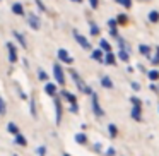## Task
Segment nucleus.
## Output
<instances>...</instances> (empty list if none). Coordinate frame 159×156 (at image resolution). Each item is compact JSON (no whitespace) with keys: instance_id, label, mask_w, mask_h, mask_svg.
Instances as JSON below:
<instances>
[{"instance_id":"obj_3","label":"nucleus","mask_w":159,"mask_h":156,"mask_svg":"<svg viewBox=\"0 0 159 156\" xmlns=\"http://www.w3.org/2000/svg\"><path fill=\"white\" fill-rule=\"evenodd\" d=\"M74 38H75V41L79 43L80 46H82L84 50H91V43H89V40L86 38V36H82L77 29H74Z\"/></svg>"},{"instance_id":"obj_4","label":"nucleus","mask_w":159,"mask_h":156,"mask_svg":"<svg viewBox=\"0 0 159 156\" xmlns=\"http://www.w3.org/2000/svg\"><path fill=\"white\" fill-rule=\"evenodd\" d=\"M60 94H62V98H65L67 101H70V105H72V111H77V98H75V94L69 93L67 89H62Z\"/></svg>"},{"instance_id":"obj_12","label":"nucleus","mask_w":159,"mask_h":156,"mask_svg":"<svg viewBox=\"0 0 159 156\" xmlns=\"http://www.w3.org/2000/svg\"><path fill=\"white\" fill-rule=\"evenodd\" d=\"M132 118H134V120H142V106L132 108Z\"/></svg>"},{"instance_id":"obj_2","label":"nucleus","mask_w":159,"mask_h":156,"mask_svg":"<svg viewBox=\"0 0 159 156\" xmlns=\"http://www.w3.org/2000/svg\"><path fill=\"white\" fill-rule=\"evenodd\" d=\"M53 76H55V81L60 84V86H63V84H65V74H63L60 64H53Z\"/></svg>"},{"instance_id":"obj_33","label":"nucleus","mask_w":159,"mask_h":156,"mask_svg":"<svg viewBox=\"0 0 159 156\" xmlns=\"http://www.w3.org/2000/svg\"><path fill=\"white\" fill-rule=\"evenodd\" d=\"M31 115L36 117V103H34V98H31Z\"/></svg>"},{"instance_id":"obj_36","label":"nucleus","mask_w":159,"mask_h":156,"mask_svg":"<svg viewBox=\"0 0 159 156\" xmlns=\"http://www.w3.org/2000/svg\"><path fill=\"white\" fill-rule=\"evenodd\" d=\"M98 4H99V0H89L91 9H98Z\"/></svg>"},{"instance_id":"obj_20","label":"nucleus","mask_w":159,"mask_h":156,"mask_svg":"<svg viewBox=\"0 0 159 156\" xmlns=\"http://www.w3.org/2000/svg\"><path fill=\"white\" fill-rule=\"evenodd\" d=\"M99 46H101V50H103V52H106V53L111 52V45L106 41V40H101V41H99Z\"/></svg>"},{"instance_id":"obj_42","label":"nucleus","mask_w":159,"mask_h":156,"mask_svg":"<svg viewBox=\"0 0 159 156\" xmlns=\"http://www.w3.org/2000/svg\"><path fill=\"white\" fill-rule=\"evenodd\" d=\"M14 156H16V154H14Z\"/></svg>"},{"instance_id":"obj_28","label":"nucleus","mask_w":159,"mask_h":156,"mask_svg":"<svg viewBox=\"0 0 159 156\" xmlns=\"http://www.w3.org/2000/svg\"><path fill=\"white\" fill-rule=\"evenodd\" d=\"M38 79H39V81H48V74H46L45 70L39 69V70H38Z\"/></svg>"},{"instance_id":"obj_22","label":"nucleus","mask_w":159,"mask_h":156,"mask_svg":"<svg viewBox=\"0 0 159 156\" xmlns=\"http://www.w3.org/2000/svg\"><path fill=\"white\" fill-rule=\"evenodd\" d=\"M139 52H140L142 55H145V57H151V48H149L147 45H140L139 46Z\"/></svg>"},{"instance_id":"obj_11","label":"nucleus","mask_w":159,"mask_h":156,"mask_svg":"<svg viewBox=\"0 0 159 156\" xmlns=\"http://www.w3.org/2000/svg\"><path fill=\"white\" fill-rule=\"evenodd\" d=\"M103 62L108 64V65H116V57L113 55V52H110V53H106V57L103 59Z\"/></svg>"},{"instance_id":"obj_26","label":"nucleus","mask_w":159,"mask_h":156,"mask_svg":"<svg viewBox=\"0 0 159 156\" xmlns=\"http://www.w3.org/2000/svg\"><path fill=\"white\" fill-rule=\"evenodd\" d=\"M147 76H149V79H151V81H157L159 79V70H149Z\"/></svg>"},{"instance_id":"obj_34","label":"nucleus","mask_w":159,"mask_h":156,"mask_svg":"<svg viewBox=\"0 0 159 156\" xmlns=\"http://www.w3.org/2000/svg\"><path fill=\"white\" fill-rule=\"evenodd\" d=\"M108 28H110V29H116V21H115V19H110V21H108Z\"/></svg>"},{"instance_id":"obj_27","label":"nucleus","mask_w":159,"mask_h":156,"mask_svg":"<svg viewBox=\"0 0 159 156\" xmlns=\"http://www.w3.org/2000/svg\"><path fill=\"white\" fill-rule=\"evenodd\" d=\"M115 21H116V24H127V16H125V14H120L116 19H115Z\"/></svg>"},{"instance_id":"obj_18","label":"nucleus","mask_w":159,"mask_h":156,"mask_svg":"<svg viewBox=\"0 0 159 156\" xmlns=\"http://www.w3.org/2000/svg\"><path fill=\"white\" fill-rule=\"evenodd\" d=\"M14 141H16V144H19V146H28V141H26V137L22 134L14 135Z\"/></svg>"},{"instance_id":"obj_24","label":"nucleus","mask_w":159,"mask_h":156,"mask_svg":"<svg viewBox=\"0 0 159 156\" xmlns=\"http://www.w3.org/2000/svg\"><path fill=\"white\" fill-rule=\"evenodd\" d=\"M151 64H152V65H159V46L156 48L154 57H151Z\"/></svg>"},{"instance_id":"obj_25","label":"nucleus","mask_w":159,"mask_h":156,"mask_svg":"<svg viewBox=\"0 0 159 156\" xmlns=\"http://www.w3.org/2000/svg\"><path fill=\"white\" fill-rule=\"evenodd\" d=\"M118 57H120L123 62H128V59H130V55H128L127 50H120V52H118Z\"/></svg>"},{"instance_id":"obj_37","label":"nucleus","mask_w":159,"mask_h":156,"mask_svg":"<svg viewBox=\"0 0 159 156\" xmlns=\"http://www.w3.org/2000/svg\"><path fill=\"white\" fill-rule=\"evenodd\" d=\"M106 156H115V149L113 148H108L106 149Z\"/></svg>"},{"instance_id":"obj_38","label":"nucleus","mask_w":159,"mask_h":156,"mask_svg":"<svg viewBox=\"0 0 159 156\" xmlns=\"http://www.w3.org/2000/svg\"><path fill=\"white\" fill-rule=\"evenodd\" d=\"M34 2H36V5H38V7L41 9V11H45V5L41 4V0H34Z\"/></svg>"},{"instance_id":"obj_19","label":"nucleus","mask_w":159,"mask_h":156,"mask_svg":"<svg viewBox=\"0 0 159 156\" xmlns=\"http://www.w3.org/2000/svg\"><path fill=\"white\" fill-rule=\"evenodd\" d=\"M75 142H77V144H86V142H87V135L84 134V132H79V134L75 135Z\"/></svg>"},{"instance_id":"obj_35","label":"nucleus","mask_w":159,"mask_h":156,"mask_svg":"<svg viewBox=\"0 0 159 156\" xmlns=\"http://www.w3.org/2000/svg\"><path fill=\"white\" fill-rule=\"evenodd\" d=\"M46 154V148L45 146H39L38 148V156H45Z\"/></svg>"},{"instance_id":"obj_31","label":"nucleus","mask_w":159,"mask_h":156,"mask_svg":"<svg viewBox=\"0 0 159 156\" xmlns=\"http://www.w3.org/2000/svg\"><path fill=\"white\" fill-rule=\"evenodd\" d=\"M5 113H7V106H5L4 100L0 98V115H5Z\"/></svg>"},{"instance_id":"obj_30","label":"nucleus","mask_w":159,"mask_h":156,"mask_svg":"<svg viewBox=\"0 0 159 156\" xmlns=\"http://www.w3.org/2000/svg\"><path fill=\"white\" fill-rule=\"evenodd\" d=\"M91 35H93V36H98V35H99V28H98L94 22H91Z\"/></svg>"},{"instance_id":"obj_40","label":"nucleus","mask_w":159,"mask_h":156,"mask_svg":"<svg viewBox=\"0 0 159 156\" xmlns=\"http://www.w3.org/2000/svg\"><path fill=\"white\" fill-rule=\"evenodd\" d=\"M74 2H77V4H82V0H74Z\"/></svg>"},{"instance_id":"obj_7","label":"nucleus","mask_w":159,"mask_h":156,"mask_svg":"<svg viewBox=\"0 0 159 156\" xmlns=\"http://www.w3.org/2000/svg\"><path fill=\"white\" fill-rule=\"evenodd\" d=\"M7 50H9V60H11V64H16L17 62V48L9 41L7 43Z\"/></svg>"},{"instance_id":"obj_9","label":"nucleus","mask_w":159,"mask_h":156,"mask_svg":"<svg viewBox=\"0 0 159 156\" xmlns=\"http://www.w3.org/2000/svg\"><path fill=\"white\" fill-rule=\"evenodd\" d=\"M45 93L48 94V96L55 98V96H57V93H58V89H57L55 83H46V86H45Z\"/></svg>"},{"instance_id":"obj_8","label":"nucleus","mask_w":159,"mask_h":156,"mask_svg":"<svg viewBox=\"0 0 159 156\" xmlns=\"http://www.w3.org/2000/svg\"><path fill=\"white\" fill-rule=\"evenodd\" d=\"M58 60H60V62H63V64H72L74 62V59L67 53V50H63V48L58 50Z\"/></svg>"},{"instance_id":"obj_10","label":"nucleus","mask_w":159,"mask_h":156,"mask_svg":"<svg viewBox=\"0 0 159 156\" xmlns=\"http://www.w3.org/2000/svg\"><path fill=\"white\" fill-rule=\"evenodd\" d=\"M28 24L31 26L33 29H36V31H38V29H39V26H41V24H39V19L36 17L34 14H28Z\"/></svg>"},{"instance_id":"obj_21","label":"nucleus","mask_w":159,"mask_h":156,"mask_svg":"<svg viewBox=\"0 0 159 156\" xmlns=\"http://www.w3.org/2000/svg\"><path fill=\"white\" fill-rule=\"evenodd\" d=\"M149 21H151V22H159V12L157 11H151V12H149Z\"/></svg>"},{"instance_id":"obj_14","label":"nucleus","mask_w":159,"mask_h":156,"mask_svg":"<svg viewBox=\"0 0 159 156\" xmlns=\"http://www.w3.org/2000/svg\"><path fill=\"white\" fill-rule=\"evenodd\" d=\"M11 9H12V12H14V14H17V16H24V14H26L22 4H19V2H17V4H14Z\"/></svg>"},{"instance_id":"obj_32","label":"nucleus","mask_w":159,"mask_h":156,"mask_svg":"<svg viewBox=\"0 0 159 156\" xmlns=\"http://www.w3.org/2000/svg\"><path fill=\"white\" fill-rule=\"evenodd\" d=\"M130 101H132V105H134V106H142V101L139 100L137 96H132V98H130Z\"/></svg>"},{"instance_id":"obj_41","label":"nucleus","mask_w":159,"mask_h":156,"mask_svg":"<svg viewBox=\"0 0 159 156\" xmlns=\"http://www.w3.org/2000/svg\"><path fill=\"white\" fill-rule=\"evenodd\" d=\"M63 156H70V154H63Z\"/></svg>"},{"instance_id":"obj_1","label":"nucleus","mask_w":159,"mask_h":156,"mask_svg":"<svg viewBox=\"0 0 159 156\" xmlns=\"http://www.w3.org/2000/svg\"><path fill=\"white\" fill-rule=\"evenodd\" d=\"M70 76H72V79H74V83L77 84V87H79L80 91H84L86 94H93V89H91L89 86H86V84L80 81V77H79V74L75 72V70H70Z\"/></svg>"},{"instance_id":"obj_17","label":"nucleus","mask_w":159,"mask_h":156,"mask_svg":"<svg viewBox=\"0 0 159 156\" xmlns=\"http://www.w3.org/2000/svg\"><path fill=\"white\" fill-rule=\"evenodd\" d=\"M14 36H16V40H17V41L21 43V46H22V48H28V41H26V40H24V36H22L21 33L14 31Z\"/></svg>"},{"instance_id":"obj_23","label":"nucleus","mask_w":159,"mask_h":156,"mask_svg":"<svg viewBox=\"0 0 159 156\" xmlns=\"http://www.w3.org/2000/svg\"><path fill=\"white\" fill-rule=\"evenodd\" d=\"M108 132H110L111 137H116V135H118V129H116V125H115V124H110V125H108Z\"/></svg>"},{"instance_id":"obj_16","label":"nucleus","mask_w":159,"mask_h":156,"mask_svg":"<svg viewBox=\"0 0 159 156\" xmlns=\"http://www.w3.org/2000/svg\"><path fill=\"white\" fill-rule=\"evenodd\" d=\"M7 130L11 132L12 135H17V134H21V132H19V127L14 124V122H9V124H7Z\"/></svg>"},{"instance_id":"obj_15","label":"nucleus","mask_w":159,"mask_h":156,"mask_svg":"<svg viewBox=\"0 0 159 156\" xmlns=\"http://www.w3.org/2000/svg\"><path fill=\"white\" fill-rule=\"evenodd\" d=\"M101 86L106 87V89H111V87H113V83H111V79L108 76H103L101 77Z\"/></svg>"},{"instance_id":"obj_13","label":"nucleus","mask_w":159,"mask_h":156,"mask_svg":"<svg viewBox=\"0 0 159 156\" xmlns=\"http://www.w3.org/2000/svg\"><path fill=\"white\" fill-rule=\"evenodd\" d=\"M91 57H93L94 60H99V62H103V59H104V55H103V50H101V48H96V50H93V52H91Z\"/></svg>"},{"instance_id":"obj_6","label":"nucleus","mask_w":159,"mask_h":156,"mask_svg":"<svg viewBox=\"0 0 159 156\" xmlns=\"http://www.w3.org/2000/svg\"><path fill=\"white\" fill-rule=\"evenodd\" d=\"M93 96V111L96 113V117H104V110L101 108V105H99V101H98V96L96 94H91Z\"/></svg>"},{"instance_id":"obj_5","label":"nucleus","mask_w":159,"mask_h":156,"mask_svg":"<svg viewBox=\"0 0 159 156\" xmlns=\"http://www.w3.org/2000/svg\"><path fill=\"white\" fill-rule=\"evenodd\" d=\"M53 105H55V111H57L55 122H57V125H60V122H62V101H60L58 96L53 98Z\"/></svg>"},{"instance_id":"obj_39","label":"nucleus","mask_w":159,"mask_h":156,"mask_svg":"<svg viewBox=\"0 0 159 156\" xmlns=\"http://www.w3.org/2000/svg\"><path fill=\"white\" fill-rule=\"evenodd\" d=\"M132 89H135V91H139V89H140V86H139V83H132Z\"/></svg>"},{"instance_id":"obj_29","label":"nucleus","mask_w":159,"mask_h":156,"mask_svg":"<svg viewBox=\"0 0 159 156\" xmlns=\"http://www.w3.org/2000/svg\"><path fill=\"white\" fill-rule=\"evenodd\" d=\"M120 5H123L125 9H130L132 7V0H116Z\"/></svg>"}]
</instances>
